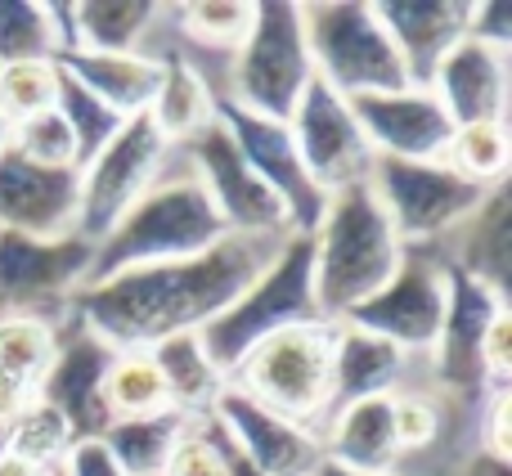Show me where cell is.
Here are the masks:
<instances>
[{
  "label": "cell",
  "instance_id": "7bdbcfd3",
  "mask_svg": "<svg viewBox=\"0 0 512 476\" xmlns=\"http://www.w3.org/2000/svg\"><path fill=\"white\" fill-rule=\"evenodd\" d=\"M468 36L499 54H512V0H472Z\"/></svg>",
  "mask_w": 512,
  "mask_h": 476
},
{
  "label": "cell",
  "instance_id": "7dc6e473",
  "mask_svg": "<svg viewBox=\"0 0 512 476\" xmlns=\"http://www.w3.org/2000/svg\"><path fill=\"white\" fill-rule=\"evenodd\" d=\"M0 476H59V472H45V468H36V463H27V459H18V454H0Z\"/></svg>",
  "mask_w": 512,
  "mask_h": 476
},
{
  "label": "cell",
  "instance_id": "f6af8a7d",
  "mask_svg": "<svg viewBox=\"0 0 512 476\" xmlns=\"http://www.w3.org/2000/svg\"><path fill=\"white\" fill-rule=\"evenodd\" d=\"M459 476H512V468H508L504 459H495V454H481V450H477L468 463H463Z\"/></svg>",
  "mask_w": 512,
  "mask_h": 476
},
{
  "label": "cell",
  "instance_id": "74e56055",
  "mask_svg": "<svg viewBox=\"0 0 512 476\" xmlns=\"http://www.w3.org/2000/svg\"><path fill=\"white\" fill-rule=\"evenodd\" d=\"M14 153H23L36 167L77 171V144H72V131L59 117V108H45V113L14 126Z\"/></svg>",
  "mask_w": 512,
  "mask_h": 476
},
{
  "label": "cell",
  "instance_id": "1f68e13d",
  "mask_svg": "<svg viewBox=\"0 0 512 476\" xmlns=\"http://www.w3.org/2000/svg\"><path fill=\"white\" fill-rule=\"evenodd\" d=\"M441 162L454 171V176L472 180V185H481V189L508 185V162H512L508 122L454 126V135H450V144H445Z\"/></svg>",
  "mask_w": 512,
  "mask_h": 476
},
{
  "label": "cell",
  "instance_id": "277c9868",
  "mask_svg": "<svg viewBox=\"0 0 512 476\" xmlns=\"http://www.w3.org/2000/svg\"><path fill=\"white\" fill-rule=\"evenodd\" d=\"M315 319H324L315 301V252H310L306 234H288L274 247L270 265L198 337H203L212 364L230 378L256 342L283 333V328L315 324Z\"/></svg>",
  "mask_w": 512,
  "mask_h": 476
},
{
  "label": "cell",
  "instance_id": "9c48e42d",
  "mask_svg": "<svg viewBox=\"0 0 512 476\" xmlns=\"http://www.w3.org/2000/svg\"><path fill=\"white\" fill-rule=\"evenodd\" d=\"M369 189L405 247H436L486 203L490 189L454 176L445 162L373 158Z\"/></svg>",
  "mask_w": 512,
  "mask_h": 476
},
{
  "label": "cell",
  "instance_id": "d4e9b609",
  "mask_svg": "<svg viewBox=\"0 0 512 476\" xmlns=\"http://www.w3.org/2000/svg\"><path fill=\"white\" fill-rule=\"evenodd\" d=\"M158 54L162 63V77L158 90H153V104H149V122L171 149H185L189 140L207 131L216 122V90L207 86L203 68L189 63L180 50H149Z\"/></svg>",
  "mask_w": 512,
  "mask_h": 476
},
{
  "label": "cell",
  "instance_id": "30bf717a",
  "mask_svg": "<svg viewBox=\"0 0 512 476\" xmlns=\"http://www.w3.org/2000/svg\"><path fill=\"white\" fill-rule=\"evenodd\" d=\"M171 162V144L153 131L149 117H131L113 140L104 144L95 162L81 176V207H77V234L86 243H99L153 185L162 167Z\"/></svg>",
  "mask_w": 512,
  "mask_h": 476
},
{
  "label": "cell",
  "instance_id": "8fae6325",
  "mask_svg": "<svg viewBox=\"0 0 512 476\" xmlns=\"http://www.w3.org/2000/svg\"><path fill=\"white\" fill-rule=\"evenodd\" d=\"M445 301H450V283H445L441 252L436 247H405V261L387 279V288H378L364 306H355L342 324L387 337L391 346L418 360L441 337Z\"/></svg>",
  "mask_w": 512,
  "mask_h": 476
},
{
  "label": "cell",
  "instance_id": "6da1fadb",
  "mask_svg": "<svg viewBox=\"0 0 512 476\" xmlns=\"http://www.w3.org/2000/svg\"><path fill=\"white\" fill-rule=\"evenodd\" d=\"M283 238H221L189 261L135 265L86 283L72 315L113 351H149L176 333H203L234 297L270 265Z\"/></svg>",
  "mask_w": 512,
  "mask_h": 476
},
{
  "label": "cell",
  "instance_id": "f1b7e54d",
  "mask_svg": "<svg viewBox=\"0 0 512 476\" xmlns=\"http://www.w3.org/2000/svg\"><path fill=\"white\" fill-rule=\"evenodd\" d=\"M99 396H104L108 427L140 423V418H158V414H176L149 351H117L113 364H108V373H104Z\"/></svg>",
  "mask_w": 512,
  "mask_h": 476
},
{
  "label": "cell",
  "instance_id": "e575fe53",
  "mask_svg": "<svg viewBox=\"0 0 512 476\" xmlns=\"http://www.w3.org/2000/svg\"><path fill=\"white\" fill-rule=\"evenodd\" d=\"M72 445H77L72 427L63 423V418L54 414L45 400H32V405H27L23 414L9 423V436H5V450L9 454H18V459L36 463V468H45V472H59V463L68 459Z\"/></svg>",
  "mask_w": 512,
  "mask_h": 476
},
{
  "label": "cell",
  "instance_id": "c3c4849f",
  "mask_svg": "<svg viewBox=\"0 0 512 476\" xmlns=\"http://www.w3.org/2000/svg\"><path fill=\"white\" fill-rule=\"evenodd\" d=\"M315 476H373V472H351V468H337V463H319V472ZM391 476H405V472H391Z\"/></svg>",
  "mask_w": 512,
  "mask_h": 476
},
{
  "label": "cell",
  "instance_id": "5b68a950",
  "mask_svg": "<svg viewBox=\"0 0 512 476\" xmlns=\"http://www.w3.org/2000/svg\"><path fill=\"white\" fill-rule=\"evenodd\" d=\"M301 32H306L310 68L333 95L364 99L405 90V63L391 45L378 5L364 0H306L301 5Z\"/></svg>",
  "mask_w": 512,
  "mask_h": 476
},
{
  "label": "cell",
  "instance_id": "ffe728a7",
  "mask_svg": "<svg viewBox=\"0 0 512 476\" xmlns=\"http://www.w3.org/2000/svg\"><path fill=\"white\" fill-rule=\"evenodd\" d=\"M512 54H499L490 45H477L463 36L450 54L441 59L432 77V95L450 113L454 126L472 122H508V99H512Z\"/></svg>",
  "mask_w": 512,
  "mask_h": 476
},
{
  "label": "cell",
  "instance_id": "f546056e",
  "mask_svg": "<svg viewBox=\"0 0 512 476\" xmlns=\"http://www.w3.org/2000/svg\"><path fill=\"white\" fill-rule=\"evenodd\" d=\"M256 18V5H243V0H194V5H162V23H171V32L180 41H189L194 50L207 54H230L243 45Z\"/></svg>",
  "mask_w": 512,
  "mask_h": 476
},
{
  "label": "cell",
  "instance_id": "4fadbf2b",
  "mask_svg": "<svg viewBox=\"0 0 512 476\" xmlns=\"http://www.w3.org/2000/svg\"><path fill=\"white\" fill-rule=\"evenodd\" d=\"M216 122L230 131L234 149L243 153V162L252 167V176L274 194V203L283 207L288 234H315L319 216L328 207V194L306 176L297 149H292L288 122H270V117H252L243 108H234L230 99L216 95Z\"/></svg>",
  "mask_w": 512,
  "mask_h": 476
},
{
  "label": "cell",
  "instance_id": "5bb4252c",
  "mask_svg": "<svg viewBox=\"0 0 512 476\" xmlns=\"http://www.w3.org/2000/svg\"><path fill=\"white\" fill-rule=\"evenodd\" d=\"M185 162L194 167V176L203 180L212 207L221 212L225 230L239 238H288V221L283 207L274 203V194L252 176V167L243 162V153L234 149L230 131L221 122H212L198 140H189Z\"/></svg>",
  "mask_w": 512,
  "mask_h": 476
},
{
  "label": "cell",
  "instance_id": "8d00e7d4",
  "mask_svg": "<svg viewBox=\"0 0 512 476\" xmlns=\"http://www.w3.org/2000/svg\"><path fill=\"white\" fill-rule=\"evenodd\" d=\"M59 99V68L54 63H14L0 68V117L9 126L54 108Z\"/></svg>",
  "mask_w": 512,
  "mask_h": 476
},
{
  "label": "cell",
  "instance_id": "484cf974",
  "mask_svg": "<svg viewBox=\"0 0 512 476\" xmlns=\"http://www.w3.org/2000/svg\"><path fill=\"white\" fill-rule=\"evenodd\" d=\"M454 252L441 256L450 270L468 274V279L495 288L499 297H508V274H512V203L508 185L490 189L486 203L450 234Z\"/></svg>",
  "mask_w": 512,
  "mask_h": 476
},
{
  "label": "cell",
  "instance_id": "cb8c5ba5",
  "mask_svg": "<svg viewBox=\"0 0 512 476\" xmlns=\"http://www.w3.org/2000/svg\"><path fill=\"white\" fill-rule=\"evenodd\" d=\"M54 68L68 81H77L86 95H95L104 108H113L117 117H144L158 90L162 63L158 54H95V50H72L63 59H54Z\"/></svg>",
  "mask_w": 512,
  "mask_h": 476
},
{
  "label": "cell",
  "instance_id": "4316f807",
  "mask_svg": "<svg viewBox=\"0 0 512 476\" xmlns=\"http://www.w3.org/2000/svg\"><path fill=\"white\" fill-rule=\"evenodd\" d=\"M149 355L162 373V387H167V396H171V409H176L180 418H189V423L212 414L216 400H221L225 387H230V378L212 364V355H207V346L198 333L167 337V342L149 346Z\"/></svg>",
  "mask_w": 512,
  "mask_h": 476
},
{
  "label": "cell",
  "instance_id": "9a60e30c",
  "mask_svg": "<svg viewBox=\"0 0 512 476\" xmlns=\"http://www.w3.org/2000/svg\"><path fill=\"white\" fill-rule=\"evenodd\" d=\"M445 283H450V301H445V324L436 346L427 351L432 360V382L445 387L459 400H486V373H481V337H486L490 319L508 310V297L495 288L468 279V274L445 265Z\"/></svg>",
  "mask_w": 512,
  "mask_h": 476
},
{
  "label": "cell",
  "instance_id": "7a4b0ae2",
  "mask_svg": "<svg viewBox=\"0 0 512 476\" xmlns=\"http://www.w3.org/2000/svg\"><path fill=\"white\" fill-rule=\"evenodd\" d=\"M221 238H230L221 212L212 207L185 153L171 149V162L162 167L158 185L95 243L90 283L113 279V274L135 270V265L189 261V256H203L207 247H216Z\"/></svg>",
  "mask_w": 512,
  "mask_h": 476
},
{
  "label": "cell",
  "instance_id": "2e32d148",
  "mask_svg": "<svg viewBox=\"0 0 512 476\" xmlns=\"http://www.w3.org/2000/svg\"><path fill=\"white\" fill-rule=\"evenodd\" d=\"M113 346L99 342L77 315L59 324V355H54L45 382L36 387V400L54 409L63 423L72 427L77 441H99L108 432V414H104V373L113 364Z\"/></svg>",
  "mask_w": 512,
  "mask_h": 476
},
{
  "label": "cell",
  "instance_id": "b9f144b4",
  "mask_svg": "<svg viewBox=\"0 0 512 476\" xmlns=\"http://www.w3.org/2000/svg\"><path fill=\"white\" fill-rule=\"evenodd\" d=\"M481 373L486 387H512V310H499L481 337Z\"/></svg>",
  "mask_w": 512,
  "mask_h": 476
},
{
  "label": "cell",
  "instance_id": "d6986e66",
  "mask_svg": "<svg viewBox=\"0 0 512 476\" xmlns=\"http://www.w3.org/2000/svg\"><path fill=\"white\" fill-rule=\"evenodd\" d=\"M351 108L378 158L441 162L445 144L454 135L450 113L423 86H405V90H391V95H364V99H351Z\"/></svg>",
  "mask_w": 512,
  "mask_h": 476
},
{
  "label": "cell",
  "instance_id": "bcb514c9",
  "mask_svg": "<svg viewBox=\"0 0 512 476\" xmlns=\"http://www.w3.org/2000/svg\"><path fill=\"white\" fill-rule=\"evenodd\" d=\"M212 423H216V418H212ZM221 454H225V476H261L248 459H243L239 450H234V441H230L225 432H221Z\"/></svg>",
  "mask_w": 512,
  "mask_h": 476
},
{
  "label": "cell",
  "instance_id": "44dd1931",
  "mask_svg": "<svg viewBox=\"0 0 512 476\" xmlns=\"http://www.w3.org/2000/svg\"><path fill=\"white\" fill-rule=\"evenodd\" d=\"M378 18L405 63L409 86H432L441 59L468 36L472 0H405V5H378Z\"/></svg>",
  "mask_w": 512,
  "mask_h": 476
},
{
  "label": "cell",
  "instance_id": "52a82bcc",
  "mask_svg": "<svg viewBox=\"0 0 512 476\" xmlns=\"http://www.w3.org/2000/svg\"><path fill=\"white\" fill-rule=\"evenodd\" d=\"M225 81H230V90L221 99H230L234 108L252 117H270V122H288L315 81L306 32H301V5L261 0L243 45L225 63Z\"/></svg>",
  "mask_w": 512,
  "mask_h": 476
},
{
  "label": "cell",
  "instance_id": "4dcf8cb0",
  "mask_svg": "<svg viewBox=\"0 0 512 476\" xmlns=\"http://www.w3.org/2000/svg\"><path fill=\"white\" fill-rule=\"evenodd\" d=\"M185 427L189 418L158 414V418H140V423H113L99 441L108 445V454H113L126 476H162L171 450L185 436Z\"/></svg>",
  "mask_w": 512,
  "mask_h": 476
},
{
  "label": "cell",
  "instance_id": "603a6c76",
  "mask_svg": "<svg viewBox=\"0 0 512 476\" xmlns=\"http://www.w3.org/2000/svg\"><path fill=\"white\" fill-rule=\"evenodd\" d=\"M324 441V459L337 468L351 472H373V476H391L400 472V441L391 427V396H373V400H355L346 409H333L319 427Z\"/></svg>",
  "mask_w": 512,
  "mask_h": 476
},
{
  "label": "cell",
  "instance_id": "7c38bea8",
  "mask_svg": "<svg viewBox=\"0 0 512 476\" xmlns=\"http://www.w3.org/2000/svg\"><path fill=\"white\" fill-rule=\"evenodd\" d=\"M288 131H292V149H297L306 176L315 180L324 194H337V189H351V185H369V171H373L378 153H373L351 99L333 95L324 81H310L297 113L288 117Z\"/></svg>",
  "mask_w": 512,
  "mask_h": 476
},
{
  "label": "cell",
  "instance_id": "8992f818",
  "mask_svg": "<svg viewBox=\"0 0 512 476\" xmlns=\"http://www.w3.org/2000/svg\"><path fill=\"white\" fill-rule=\"evenodd\" d=\"M333 337L337 324L315 319L256 342L230 373V387L261 409L319 432L333 400Z\"/></svg>",
  "mask_w": 512,
  "mask_h": 476
},
{
  "label": "cell",
  "instance_id": "d6a6232c",
  "mask_svg": "<svg viewBox=\"0 0 512 476\" xmlns=\"http://www.w3.org/2000/svg\"><path fill=\"white\" fill-rule=\"evenodd\" d=\"M59 355V328L41 319H0V378L41 387Z\"/></svg>",
  "mask_w": 512,
  "mask_h": 476
},
{
  "label": "cell",
  "instance_id": "3957f363",
  "mask_svg": "<svg viewBox=\"0 0 512 476\" xmlns=\"http://www.w3.org/2000/svg\"><path fill=\"white\" fill-rule=\"evenodd\" d=\"M310 252H315V301L328 324H342L355 306L387 288V279L405 261V243L391 230L369 185L328 194L324 216L310 234Z\"/></svg>",
  "mask_w": 512,
  "mask_h": 476
},
{
  "label": "cell",
  "instance_id": "83f0119b",
  "mask_svg": "<svg viewBox=\"0 0 512 476\" xmlns=\"http://www.w3.org/2000/svg\"><path fill=\"white\" fill-rule=\"evenodd\" d=\"M77 50L95 54H149L162 27V5L153 0H77Z\"/></svg>",
  "mask_w": 512,
  "mask_h": 476
},
{
  "label": "cell",
  "instance_id": "ac0fdd59",
  "mask_svg": "<svg viewBox=\"0 0 512 476\" xmlns=\"http://www.w3.org/2000/svg\"><path fill=\"white\" fill-rule=\"evenodd\" d=\"M81 176L77 171L36 167L23 153H0V234L68 238L77 234Z\"/></svg>",
  "mask_w": 512,
  "mask_h": 476
},
{
  "label": "cell",
  "instance_id": "e0dca14e",
  "mask_svg": "<svg viewBox=\"0 0 512 476\" xmlns=\"http://www.w3.org/2000/svg\"><path fill=\"white\" fill-rule=\"evenodd\" d=\"M207 418H216V427L230 436L234 450L261 476H315L319 463H324L319 432L270 414L234 387H225V396L216 400V409Z\"/></svg>",
  "mask_w": 512,
  "mask_h": 476
},
{
  "label": "cell",
  "instance_id": "60d3db41",
  "mask_svg": "<svg viewBox=\"0 0 512 476\" xmlns=\"http://www.w3.org/2000/svg\"><path fill=\"white\" fill-rule=\"evenodd\" d=\"M477 450L512 459V387H495L481 400V423H477Z\"/></svg>",
  "mask_w": 512,
  "mask_h": 476
},
{
  "label": "cell",
  "instance_id": "ee69618b",
  "mask_svg": "<svg viewBox=\"0 0 512 476\" xmlns=\"http://www.w3.org/2000/svg\"><path fill=\"white\" fill-rule=\"evenodd\" d=\"M59 476H126L117 468V459L108 454L104 441H77L68 450V459L59 463Z\"/></svg>",
  "mask_w": 512,
  "mask_h": 476
},
{
  "label": "cell",
  "instance_id": "f35d334b",
  "mask_svg": "<svg viewBox=\"0 0 512 476\" xmlns=\"http://www.w3.org/2000/svg\"><path fill=\"white\" fill-rule=\"evenodd\" d=\"M391 427H396V441L400 454H418L427 445L441 441V427H445V409L436 396L427 391H396L391 396Z\"/></svg>",
  "mask_w": 512,
  "mask_h": 476
},
{
  "label": "cell",
  "instance_id": "681fc988",
  "mask_svg": "<svg viewBox=\"0 0 512 476\" xmlns=\"http://www.w3.org/2000/svg\"><path fill=\"white\" fill-rule=\"evenodd\" d=\"M9 144H14V126L0 117V153H9Z\"/></svg>",
  "mask_w": 512,
  "mask_h": 476
},
{
  "label": "cell",
  "instance_id": "ab89813d",
  "mask_svg": "<svg viewBox=\"0 0 512 476\" xmlns=\"http://www.w3.org/2000/svg\"><path fill=\"white\" fill-rule=\"evenodd\" d=\"M162 476H225V454H221V427L212 418H194L171 450Z\"/></svg>",
  "mask_w": 512,
  "mask_h": 476
},
{
  "label": "cell",
  "instance_id": "7402d4cb",
  "mask_svg": "<svg viewBox=\"0 0 512 476\" xmlns=\"http://www.w3.org/2000/svg\"><path fill=\"white\" fill-rule=\"evenodd\" d=\"M409 369H414V355H405L400 346H391L387 337L364 333V328H355V324H337V337H333V400H328V414L355 405V400L396 396V391H405Z\"/></svg>",
  "mask_w": 512,
  "mask_h": 476
},
{
  "label": "cell",
  "instance_id": "ba28073f",
  "mask_svg": "<svg viewBox=\"0 0 512 476\" xmlns=\"http://www.w3.org/2000/svg\"><path fill=\"white\" fill-rule=\"evenodd\" d=\"M95 243L81 234L27 238L0 234V319H41L59 328L90 283Z\"/></svg>",
  "mask_w": 512,
  "mask_h": 476
},
{
  "label": "cell",
  "instance_id": "836d02e7",
  "mask_svg": "<svg viewBox=\"0 0 512 476\" xmlns=\"http://www.w3.org/2000/svg\"><path fill=\"white\" fill-rule=\"evenodd\" d=\"M54 108H59V117L68 122L72 144H77V171H86L90 162L104 153V144L126 126V117L104 108L95 95H86V90H81L77 81H68L63 72H59V99H54Z\"/></svg>",
  "mask_w": 512,
  "mask_h": 476
},
{
  "label": "cell",
  "instance_id": "d590c367",
  "mask_svg": "<svg viewBox=\"0 0 512 476\" xmlns=\"http://www.w3.org/2000/svg\"><path fill=\"white\" fill-rule=\"evenodd\" d=\"M54 63V36L41 0H0V68Z\"/></svg>",
  "mask_w": 512,
  "mask_h": 476
}]
</instances>
